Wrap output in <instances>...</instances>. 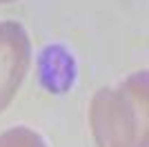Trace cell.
I'll list each match as a JSON object with an SVG mask.
<instances>
[{
  "label": "cell",
  "mask_w": 149,
  "mask_h": 147,
  "mask_svg": "<svg viewBox=\"0 0 149 147\" xmlns=\"http://www.w3.org/2000/svg\"><path fill=\"white\" fill-rule=\"evenodd\" d=\"M89 123L98 147H147V71H136L91 98Z\"/></svg>",
  "instance_id": "6da1fadb"
},
{
  "label": "cell",
  "mask_w": 149,
  "mask_h": 147,
  "mask_svg": "<svg viewBox=\"0 0 149 147\" xmlns=\"http://www.w3.org/2000/svg\"><path fill=\"white\" fill-rule=\"evenodd\" d=\"M31 65V43L22 24L0 22V111L18 94Z\"/></svg>",
  "instance_id": "7a4b0ae2"
},
{
  "label": "cell",
  "mask_w": 149,
  "mask_h": 147,
  "mask_svg": "<svg viewBox=\"0 0 149 147\" xmlns=\"http://www.w3.org/2000/svg\"><path fill=\"white\" fill-rule=\"evenodd\" d=\"M40 83L54 94H65L76 80V60L62 45H49L42 49L38 60Z\"/></svg>",
  "instance_id": "3957f363"
},
{
  "label": "cell",
  "mask_w": 149,
  "mask_h": 147,
  "mask_svg": "<svg viewBox=\"0 0 149 147\" xmlns=\"http://www.w3.org/2000/svg\"><path fill=\"white\" fill-rule=\"evenodd\" d=\"M0 147H47V143L38 132L18 125L0 134Z\"/></svg>",
  "instance_id": "277c9868"
},
{
  "label": "cell",
  "mask_w": 149,
  "mask_h": 147,
  "mask_svg": "<svg viewBox=\"0 0 149 147\" xmlns=\"http://www.w3.org/2000/svg\"><path fill=\"white\" fill-rule=\"evenodd\" d=\"M2 2H11V0H0V5H2Z\"/></svg>",
  "instance_id": "5b68a950"
}]
</instances>
